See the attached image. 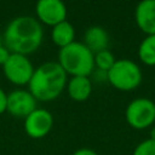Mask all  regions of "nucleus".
Masks as SVG:
<instances>
[{
  "label": "nucleus",
  "instance_id": "nucleus-1",
  "mask_svg": "<svg viewBox=\"0 0 155 155\" xmlns=\"http://www.w3.org/2000/svg\"><path fill=\"white\" fill-rule=\"evenodd\" d=\"M2 39L4 45L11 53L28 56L40 47L44 39V29L36 18L18 16L6 25Z\"/></svg>",
  "mask_w": 155,
  "mask_h": 155
},
{
  "label": "nucleus",
  "instance_id": "nucleus-2",
  "mask_svg": "<svg viewBox=\"0 0 155 155\" xmlns=\"http://www.w3.org/2000/svg\"><path fill=\"white\" fill-rule=\"evenodd\" d=\"M67 73L58 62H46L34 69L28 84L29 92L39 102L56 99L67 87Z\"/></svg>",
  "mask_w": 155,
  "mask_h": 155
},
{
  "label": "nucleus",
  "instance_id": "nucleus-3",
  "mask_svg": "<svg viewBox=\"0 0 155 155\" xmlns=\"http://www.w3.org/2000/svg\"><path fill=\"white\" fill-rule=\"evenodd\" d=\"M58 64L67 75L90 76L94 69V53L80 41H74L59 48Z\"/></svg>",
  "mask_w": 155,
  "mask_h": 155
},
{
  "label": "nucleus",
  "instance_id": "nucleus-4",
  "mask_svg": "<svg viewBox=\"0 0 155 155\" xmlns=\"http://www.w3.org/2000/svg\"><path fill=\"white\" fill-rule=\"evenodd\" d=\"M107 74L108 82L119 91H132L137 88L143 78L139 65L126 58L116 59Z\"/></svg>",
  "mask_w": 155,
  "mask_h": 155
},
{
  "label": "nucleus",
  "instance_id": "nucleus-5",
  "mask_svg": "<svg viewBox=\"0 0 155 155\" xmlns=\"http://www.w3.org/2000/svg\"><path fill=\"white\" fill-rule=\"evenodd\" d=\"M125 117L134 130L148 128L155 122V103L145 97L136 98L126 107Z\"/></svg>",
  "mask_w": 155,
  "mask_h": 155
},
{
  "label": "nucleus",
  "instance_id": "nucleus-6",
  "mask_svg": "<svg viewBox=\"0 0 155 155\" xmlns=\"http://www.w3.org/2000/svg\"><path fill=\"white\" fill-rule=\"evenodd\" d=\"M34 67L30 59L19 53H11L6 63L2 65V71L5 78L13 85L17 86H23L28 85L33 73H34Z\"/></svg>",
  "mask_w": 155,
  "mask_h": 155
},
{
  "label": "nucleus",
  "instance_id": "nucleus-7",
  "mask_svg": "<svg viewBox=\"0 0 155 155\" xmlns=\"http://www.w3.org/2000/svg\"><path fill=\"white\" fill-rule=\"evenodd\" d=\"M36 19L47 25H56L67 21L68 10L63 0H38L35 5Z\"/></svg>",
  "mask_w": 155,
  "mask_h": 155
},
{
  "label": "nucleus",
  "instance_id": "nucleus-8",
  "mask_svg": "<svg viewBox=\"0 0 155 155\" xmlns=\"http://www.w3.org/2000/svg\"><path fill=\"white\" fill-rule=\"evenodd\" d=\"M53 126L52 114L42 108H36L24 119V131L31 138H42L48 134Z\"/></svg>",
  "mask_w": 155,
  "mask_h": 155
},
{
  "label": "nucleus",
  "instance_id": "nucleus-9",
  "mask_svg": "<svg viewBox=\"0 0 155 155\" xmlns=\"http://www.w3.org/2000/svg\"><path fill=\"white\" fill-rule=\"evenodd\" d=\"M38 101L28 90H15L7 94L6 111L16 117L25 119L31 111H34Z\"/></svg>",
  "mask_w": 155,
  "mask_h": 155
},
{
  "label": "nucleus",
  "instance_id": "nucleus-10",
  "mask_svg": "<svg viewBox=\"0 0 155 155\" xmlns=\"http://www.w3.org/2000/svg\"><path fill=\"white\" fill-rule=\"evenodd\" d=\"M134 19L143 33L155 34V0H140L134 11Z\"/></svg>",
  "mask_w": 155,
  "mask_h": 155
},
{
  "label": "nucleus",
  "instance_id": "nucleus-11",
  "mask_svg": "<svg viewBox=\"0 0 155 155\" xmlns=\"http://www.w3.org/2000/svg\"><path fill=\"white\" fill-rule=\"evenodd\" d=\"M84 44L93 52L97 53L103 50H108L109 34L101 25H92L86 29L84 34Z\"/></svg>",
  "mask_w": 155,
  "mask_h": 155
},
{
  "label": "nucleus",
  "instance_id": "nucleus-12",
  "mask_svg": "<svg viewBox=\"0 0 155 155\" xmlns=\"http://www.w3.org/2000/svg\"><path fill=\"white\" fill-rule=\"evenodd\" d=\"M69 97L75 102L86 101L92 92V81L90 76H71L67 82Z\"/></svg>",
  "mask_w": 155,
  "mask_h": 155
},
{
  "label": "nucleus",
  "instance_id": "nucleus-13",
  "mask_svg": "<svg viewBox=\"0 0 155 155\" xmlns=\"http://www.w3.org/2000/svg\"><path fill=\"white\" fill-rule=\"evenodd\" d=\"M51 39L56 46L59 48L70 45L75 41V29L73 24L68 21H63L52 27Z\"/></svg>",
  "mask_w": 155,
  "mask_h": 155
},
{
  "label": "nucleus",
  "instance_id": "nucleus-14",
  "mask_svg": "<svg viewBox=\"0 0 155 155\" xmlns=\"http://www.w3.org/2000/svg\"><path fill=\"white\" fill-rule=\"evenodd\" d=\"M138 57L145 65H155V34L147 35L138 47Z\"/></svg>",
  "mask_w": 155,
  "mask_h": 155
},
{
  "label": "nucleus",
  "instance_id": "nucleus-15",
  "mask_svg": "<svg viewBox=\"0 0 155 155\" xmlns=\"http://www.w3.org/2000/svg\"><path fill=\"white\" fill-rule=\"evenodd\" d=\"M115 57L109 50H103L94 53V68L108 71L115 63Z\"/></svg>",
  "mask_w": 155,
  "mask_h": 155
},
{
  "label": "nucleus",
  "instance_id": "nucleus-16",
  "mask_svg": "<svg viewBox=\"0 0 155 155\" xmlns=\"http://www.w3.org/2000/svg\"><path fill=\"white\" fill-rule=\"evenodd\" d=\"M132 155H155V140L150 138L142 140L136 145Z\"/></svg>",
  "mask_w": 155,
  "mask_h": 155
},
{
  "label": "nucleus",
  "instance_id": "nucleus-17",
  "mask_svg": "<svg viewBox=\"0 0 155 155\" xmlns=\"http://www.w3.org/2000/svg\"><path fill=\"white\" fill-rule=\"evenodd\" d=\"M91 75H93V76H94L93 79H94L96 81H98V82L108 81V74H107V71H104V70H101V69H96V68H94Z\"/></svg>",
  "mask_w": 155,
  "mask_h": 155
},
{
  "label": "nucleus",
  "instance_id": "nucleus-18",
  "mask_svg": "<svg viewBox=\"0 0 155 155\" xmlns=\"http://www.w3.org/2000/svg\"><path fill=\"white\" fill-rule=\"evenodd\" d=\"M11 52L8 51V48L5 45H0V65H4L6 63V61L8 59Z\"/></svg>",
  "mask_w": 155,
  "mask_h": 155
},
{
  "label": "nucleus",
  "instance_id": "nucleus-19",
  "mask_svg": "<svg viewBox=\"0 0 155 155\" xmlns=\"http://www.w3.org/2000/svg\"><path fill=\"white\" fill-rule=\"evenodd\" d=\"M7 107V93L0 87V115L6 111Z\"/></svg>",
  "mask_w": 155,
  "mask_h": 155
},
{
  "label": "nucleus",
  "instance_id": "nucleus-20",
  "mask_svg": "<svg viewBox=\"0 0 155 155\" xmlns=\"http://www.w3.org/2000/svg\"><path fill=\"white\" fill-rule=\"evenodd\" d=\"M73 155H98V154H97L94 150H92V149L81 148V149H78L76 151H74Z\"/></svg>",
  "mask_w": 155,
  "mask_h": 155
},
{
  "label": "nucleus",
  "instance_id": "nucleus-21",
  "mask_svg": "<svg viewBox=\"0 0 155 155\" xmlns=\"http://www.w3.org/2000/svg\"><path fill=\"white\" fill-rule=\"evenodd\" d=\"M150 139H153V140H155V126H153L151 128H150V137H149Z\"/></svg>",
  "mask_w": 155,
  "mask_h": 155
},
{
  "label": "nucleus",
  "instance_id": "nucleus-22",
  "mask_svg": "<svg viewBox=\"0 0 155 155\" xmlns=\"http://www.w3.org/2000/svg\"><path fill=\"white\" fill-rule=\"evenodd\" d=\"M1 44H2V42H1V39H0V45H1Z\"/></svg>",
  "mask_w": 155,
  "mask_h": 155
}]
</instances>
